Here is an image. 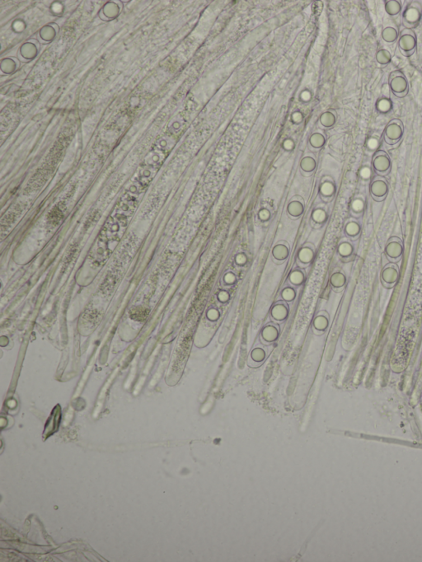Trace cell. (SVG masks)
<instances>
[{
	"mask_svg": "<svg viewBox=\"0 0 422 562\" xmlns=\"http://www.w3.org/2000/svg\"><path fill=\"white\" fill-rule=\"evenodd\" d=\"M333 186L329 184V183H326L322 186V191L325 195H330L333 192Z\"/></svg>",
	"mask_w": 422,
	"mask_h": 562,
	"instance_id": "cell-14",
	"label": "cell"
},
{
	"mask_svg": "<svg viewBox=\"0 0 422 562\" xmlns=\"http://www.w3.org/2000/svg\"><path fill=\"white\" fill-rule=\"evenodd\" d=\"M291 280H292L294 283L301 282V281H302V274H301L300 273H298V272L294 273V274L291 275Z\"/></svg>",
	"mask_w": 422,
	"mask_h": 562,
	"instance_id": "cell-15",
	"label": "cell"
},
{
	"mask_svg": "<svg viewBox=\"0 0 422 562\" xmlns=\"http://www.w3.org/2000/svg\"><path fill=\"white\" fill-rule=\"evenodd\" d=\"M273 254L278 259H283L288 254V250L284 246H277L273 250Z\"/></svg>",
	"mask_w": 422,
	"mask_h": 562,
	"instance_id": "cell-11",
	"label": "cell"
},
{
	"mask_svg": "<svg viewBox=\"0 0 422 562\" xmlns=\"http://www.w3.org/2000/svg\"><path fill=\"white\" fill-rule=\"evenodd\" d=\"M293 295H294V293H293L292 291L290 290H285L284 292V297L286 299H291V298L293 297Z\"/></svg>",
	"mask_w": 422,
	"mask_h": 562,
	"instance_id": "cell-17",
	"label": "cell"
},
{
	"mask_svg": "<svg viewBox=\"0 0 422 562\" xmlns=\"http://www.w3.org/2000/svg\"><path fill=\"white\" fill-rule=\"evenodd\" d=\"M220 298H222V299H225L226 298H227V294H226V293H223L222 294H220Z\"/></svg>",
	"mask_w": 422,
	"mask_h": 562,
	"instance_id": "cell-19",
	"label": "cell"
},
{
	"mask_svg": "<svg viewBox=\"0 0 422 562\" xmlns=\"http://www.w3.org/2000/svg\"><path fill=\"white\" fill-rule=\"evenodd\" d=\"M398 47L401 53L405 56H410L413 54L417 47V38L414 32L411 29L406 28L401 33L398 41Z\"/></svg>",
	"mask_w": 422,
	"mask_h": 562,
	"instance_id": "cell-3",
	"label": "cell"
},
{
	"mask_svg": "<svg viewBox=\"0 0 422 562\" xmlns=\"http://www.w3.org/2000/svg\"><path fill=\"white\" fill-rule=\"evenodd\" d=\"M382 37L388 43H392L398 38V33H397L395 28H393V27H386L382 33Z\"/></svg>",
	"mask_w": 422,
	"mask_h": 562,
	"instance_id": "cell-5",
	"label": "cell"
},
{
	"mask_svg": "<svg viewBox=\"0 0 422 562\" xmlns=\"http://www.w3.org/2000/svg\"><path fill=\"white\" fill-rule=\"evenodd\" d=\"M148 314H149V310L141 307H136V308L131 310V312H130L131 318L135 319V320L141 321V322L145 320Z\"/></svg>",
	"mask_w": 422,
	"mask_h": 562,
	"instance_id": "cell-6",
	"label": "cell"
},
{
	"mask_svg": "<svg viewBox=\"0 0 422 562\" xmlns=\"http://www.w3.org/2000/svg\"><path fill=\"white\" fill-rule=\"evenodd\" d=\"M422 17V8L420 3L417 2H412L407 4L403 14L402 22L403 24L411 29L417 27Z\"/></svg>",
	"mask_w": 422,
	"mask_h": 562,
	"instance_id": "cell-1",
	"label": "cell"
},
{
	"mask_svg": "<svg viewBox=\"0 0 422 562\" xmlns=\"http://www.w3.org/2000/svg\"><path fill=\"white\" fill-rule=\"evenodd\" d=\"M377 108H378L379 112H383V113H386V112L390 111V109H391V102H390V100L386 99V98H384V99H382L380 102H378V104H377Z\"/></svg>",
	"mask_w": 422,
	"mask_h": 562,
	"instance_id": "cell-10",
	"label": "cell"
},
{
	"mask_svg": "<svg viewBox=\"0 0 422 562\" xmlns=\"http://www.w3.org/2000/svg\"><path fill=\"white\" fill-rule=\"evenodd\" d=\"M312 256H313V253H312L311 250H309L308 248H303V250H301L300 253H299V257L303 261H310Z\"/></svg>",
	"mask_w": 422,
	"mask_h": 562,
	"instance_id": "cell-12",
	"label": "cell"
},
{
	"mask_svg": "<svg viewBox=\"0 0 422 562\" xmlns=\"http://www.w3.org/2000/svg\"><path fill=\"white\" fill-rule=\"evenodd\" d=\"M303 209L302 204H301L300 203H299V202H292V203L289 205V208H288V210H289L290 214L292 215H295V216L301 215L302 212H303Z\"/></svg>",
	"mask_w": 422,
	"mask_h": 562,
	"instance_id": "cell-9",
	"label": "cell"
},
{
	"mask_svg": "<svg viewBox=\"0 0 422 562\" xmlns=\"http://www.w3.org/2000/svg\"><path fill=\"white\" fill-rule=\"evenodd\" d=\"M313 218L316 222H322V221H324L325 218H326V214H325L324 211H322L321 209H317L316 211H314V214H313Z\"/></svg>",
	"mask_w": 422,
	"mask_h": 562,
	"instance_id": "cell-13",
	"label": "cell"
},
{
	"mask_svg": "<svg viewBox=\"0 0 422 562\" xmlns=\"http://www.w3.org/2000/svg\"><path fill=\"white\" fill-rule=\"evenodd\" d=\"M388 83L392 93L398 98H404L407 94L408 92L407 80L405 75L400 70L393 71L390 73Z\"/></svg>",
	"mask_w": 422,
	"mask_h": 562,
	"instance_id": "cell-2",
	"label": "cell"
},
{
	"mask_svg": "<svg viewBox=\"0 0 422 562\" xmlns=\"http://www.w3.org/2000/svg\"><path fill=\"white\" fill-rule=\"evenodd\" d=\"M385 8L386 12L390 15H397L400 13V3L398 1H387Z\"/></svg>",
	"mask_w": 422,
	"mask_h": 562,
	"instance_id": "cell-7",
	"label": "cell"
},
{
	"mask_svg": "<svg viewBox=\"0 0 422 562\" xmlns=\"http://www.w3.org/2000/svg\"><path fill=\"white\" fill-rule=\"evenodd\" d=\"M64 218H65V211H64L63 206H61L60 204L55 205L47 215L48 222L53 226H58L64 220Z\"/></svg>",
	"mask_w": 422,
	"mask_h": 562,
	"instance_id": "cell-4",
	"label": "cell"
},
{
	"mask_svg": "<svg viewBox=\"0 0 422 562\" xmlns=\"http://www.w3.org/2000/svg\"><path fill=\"white\" fill-rule=\"evenodd\" d=\"M259 217H260L261 220H266L268 218L270 217V213L266 209H263L259 213Z\"/></svg>",
	"mask_w": 422,
	"mask_h": 562,
	"instance_id": "cell-16",
	"label": "cell"
},
{
	"mask_svg": "<svg viewBox=\"0 0 422 562\" xmlns=\"http://www.w3.org/2000/svg\"><path fill=\"white\" fill-rule=\"evenodd\" d=\"M237 261H238V263H242V262L245 261V258H244V255H239L237 257Z\"/></svg>",
	"mask_w": 422,
	"mask_h": 562,
	"instance_id": "cell-18",
	"label": "cell"
},
{
	"mask_svg": "<svg viewBox=\"0 0 422 562\" xmlns=\"http://www.w3.org/2000/svg\"><path fill=\"white\" fill-rule=\"evenodd\" d=\"M376 59L380 65H387L391 60V54L386 50H381L380 51L378 52Z\"/></svg>",
	"mask_w": 422,
	"mask_h": 562,
	"instance_id": "cell-8",
	"label": "cell"
}]
</instances>
